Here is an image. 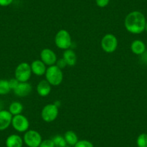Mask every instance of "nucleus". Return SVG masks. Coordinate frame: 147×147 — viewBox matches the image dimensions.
<instances>
[{
    "mask_svg": "<svg viewBox=\"0 0 147 147\" xmlns=\"http://www.w3.org/2000/svg\"><path fill=\"white\" fill-rule=\"evenodd\" d=\"M118 39L113 34H106L101 40L102 49L107 53H112L115 51L118 47Z\"/></svg>",
    "mask_w": 147,
    "mask_h": 147,
    "instance_id": "5",
    "label": "nucleus"
},
{
    "mask_svg": "<svg viewBox=\"0 0 147 147\" xmlns=\"http://www.w3.org/2000/svg\"><path fill=\"white\" fill-rule=\"evenodd\" d=\"M40 60L46 66H53L56 65L57 61V56L53 50L50 49H44L40 52Z\"/></svg>",
    "mask_w": 147,
    "mask_h": 147,
    "instance_id": "9",
    "label": "nucleus"
},
{
    "mask_svg": "<svg viewBox=\"0 0 147 147\" xmlns=\"http://www.w3.org/2000/svg\"><path fill=\"white\" fill-rule=\"evenodd\" d=\"M96 4L100 7H105L110 2V0H95Z\"/></svg>",
    "mask_w": 147,
    "mask_h": 147,
    "instance_id": "26",
    "label": "nucleus"
},
{
    "mask_svg": "<svg viewBox=\"0 0 147 147\" xmlns=\"http://www.w3.org/2000/svg\"><path fill=\"white\" fill-rule=\"evenodd\" d=\"M58 115H59V107H57L54 103L46 105L42 109L41 118L45 122H53L57 118Z\"/></svg>",
    "mask_w": 147,
    "mask_h": 147,
    "instance_id": "7",
    "label": "nucleus"
},
{
    "mask_svg": "<svg viewBox=\"0 0 147 147\" xmlns=\"http://www.w3.org/2000/svg\"><path fill=\"white\" fill-rule=\"evenodd\" d=\"M42 141L41 135L35 130H28L24 134L23 141L28 147H39Z\"/></svg>",
    "mask_w": 147,
    "mask_h": 147,
    "instance_id": "6",
    "label": "nucleus"
},
{
    "mask_svg": "<svg viewBox=\"0 0 147 147\" xmlns=\"http://www.w3.org/2000/svg\"><path fill=\"white\" fill-rule=\"evenodd\" d=\"M46 80L52 86H59L63 81V74L62 70L56 65L50 66L46 69Z\"/></svg>",
    "mask_w": 147,
    "mask_h": 147,
    "instance_id": "2",
    "label": "nucleus"
},
{
    "mask_svg": "<svg viewBox=\"0 0 147 147\" xmlns=\"http://www.w3.org/2000/svg\"><path fill=\"white\" fill-rule=\"evenodd\" d=\"M55 44L59 49L67 50L70 49L72 44L71 37L70 33L66 30H60L55 36Z\"/></svg>",
    "mask_w": 147,
    "mask_h": 147,
    "instance_id": "3",
    "label": "nucleus"
},
{
    "mask_svg": "<svg viewBox=\"0 0 147 147\" xmlns=\"http://www.w3.org/2000/svg\"><path fill=\"white\" fill-rule=\"evenodd\" d=\"M23 110V105L20 102H12L9 107V112L12 115V116L20 115L22 113Z\"/></svg>",
    "mask_w": 147,
    "mask_h": 147,
    "instance_id": "18",
    "label": "nucleus"
},
{
    "mask_svg": "<svg viewBox=\"0 0 147 147\" xmlns=\"http://www.w3.org/2000/svg\"><path fill=\"white\" fill-rule=\"evenodd\" d=\"M65 147H72V146H66Z\"/></svg>",
    "mask_w": 147,
    "mask_h": 147,
    "instance_id": "29",
    "label": "nucleus"
},
{
    "mask_svg": "<svg viewBox=\"0 0 147 147\" xmlns=\"http://www.w3.org/2000/svg\"><path fill=\"white\" fill-rule=\"evenodd\" d=\"M53 143H54L55 147H65L68 146L66 142L64 137L61 135H56L52 138Z\"/></svg>",
    "mask_w": 147,
    "mask_h": 147,
    "instance_id": "20",
    "label": "nucleus"
},
{
    "mask_svg": "<svg viewBox=\"0 0 147 147\" xmlns=\"http://www.w3.org/2000/svg\"><path fill=\"white\" fill-rule=\"evenodd\" d=\"M23 138L18 134H11L7 138L5 145L7 147H22Z\"/></svg>",
    "mask_w": 147,
    "mask_h": 147,
    "instance_id": "13",
    "label": "nucleus"
},
{
    "mask_svg": "<svg viewBox=\"0 0 147 147\" xmlns=\"http://www.w3.org/2000/svg\"><path fill=\"white\" fill-rule=\"evenodd\" d=\"M37 93L41 97H46L51 92V85L47 80H41L36 87Z\"/></svg>",
    "mask_w": 147,
    "mask_h": 147,
    "instance_id": "14",
    "label": "nucleus"
},
{
    "mask_svg": "<svg viewBox=\"0 0 147 147\" xmlns=\"http://www.w3.org/2000/svg\"><path fill=\"white\" fill-rule=\"evenodd\" d=\"M131 50L134 54L143 55L146 52V45L142 40H135L131 45Z\"/></svg>",
    "mask_w": 147,
    "mask_h": 147,
    "instance_id": "16",
    "label": "nucleus"
},
{
    "mask_svg": "<svg viewBox=\"0 0 147 147\" xmlns=\"http://www.w3.org/2000/svg\"><path fill=\"white\" fill-rule=\"evenodd\" d=\"M145 30L147 32V22H146V27H145Z\"/></svg>",
    "mask_w": 147,
    "mask_h": 147,
    "instance_id": "28",
    "label": "nucleus"
},
{
    "mask_svg": "<svg viewBox=\"0 0 147 147\" xmlns=\"http://www.w3.org/2000/svg\"><path fill=\"white\" fill-rule=\"evenodd\" d=\"M63 137H64L65 140H66V144H67V145L72 147L74 146V145H75L79 141V138L77 134L73 131H66L64 134Z\"/></svg>",
    "mask_w": 147,
    "mask_h": 147,
    "instance_id": "17",
    "label": "nucleus"
},
{
    "mask_svg": "<svg viewBox=\"0 0 147 147\" xmlns=\"http://www.w3.org/2000/svg\"><path fill=\"white\" fill-rule=\"evenodd\" d=\"M12 115L9 110H0V131H5L12 124Z\"/></svg>",
    "mask_w": 147,
    "mask_h": 147,
    "instance_id": "10",
    "label": "nucleus"
},
{
    "mask_svg": "<svg viewBox=\"0 0 147 147\" xmlns=\"http://www.w3.org/2000/svg\"><path fill=\"white\" fill-rule=\"evenodd\" d=\"M63 59L66 62L67 66H74L77 61V54H76V53L73 50L70 49L64 51L63 53Z\"/></svg>",
    "mask_w": 147,
    "mask_h": 147,
    "instance_id": "15",
    "label": "nucleus"
},
{
    "mask_svg": "<svg viewBox=\"0 0 147 147\" xmlns=\"http://www.w3.org/2000/svg\"><path fill=\"white\" fill-rule=\"evenodd\" d=\"M136 145L138 147H147V134H141L136 139Z\"/></svg>",
    "mask_w": 147,
    "mask_h": 147,
    "instance_id": "21",
    "label": "nucleus"
},
{
    "mask_svg": "<svg viewBox=\"0 0 147 147\" xmlns=\"http://www.w3.org/2000/svg\"><path fill=\"white\" fill-rule=\"evenodd\" d=\"M14 129L19 133H25L28 131L30 127V123L28 118L25 115L20 114V115H14L12 117V124Z\"/></svg>",
    "mask_w": 147,
    "mask_h": 147,
    "instance_id": "8",
    "label": "nucleus"
},
{
    "mask_svg": "<svg viewBox=\"0 0 147 147\" xmlns=\"http://www.w3.org/2000/svg\"><path fill=\"white\" fill-rule=\"evenodd\" d=\"M32 86L28 82H20L18 87L13 90L16 96L19 97H25L29 95L32 92Z\"/></svg>",
    "mask_w": 147,
    "mask_h": 147,
    "instance_id": "11",
    "label": "nucleus"
},
{
    "mask_svg": "<svg viewBox=\"0 0 147 147\" xmlns=\"http://www.w3.org/2000/svg\"><path fill=\"white\" fill-rule=\"evenodd\" d=\"M32 75L30 65L26 62H22L18 65L15 71V78L20 82H26Z\"/></svg>",
    "mask_w": 147,
    "mask_h": 147,
    "instance_id": "4",
    "label": "nucleus"
},
{
    "mask_svg": "<svg viewBox=\"0 0 147 147\" xmlns=\"http://www.w3.org/2000/svg\"><path fill=\"white\" fill-rule=\"evenodd\" d=\"M8 81H9V85L11 90H15V89L18 87V85L20 83V82L18 81L16 78H12L10 80H8Z\"/></svg>",
    "mask_w": 147,
    "mask_h": 147,
    "instance_id": "24",
    "label": "nucleus"
},
{
    "mask_svg": "<svg viewBox=\"0 0 147 147\" xmlns=\"http://www.w3.org/2000/svg\"><path fill=\"white\" fill-rule=\"evenodd\" d=\"M74 147H94V145L88 140H79Z\"/></svg>",
    "mask_w": 147,
    "mask_h": 147,
    "instance_id": "22",
    "label": "nucleus"
},
{
    "mask_svg": "<svg viewBox=\"0 0 147 147\" xmlns=\"http://www.w3.org/2000/svg\"><path fill=\"white\" fill-rule=\"evenodd\" d=\"M146 20L142 12L133 11L127 15L124 21L126 30L132 34H141L145 30Z\"/></svg>",
    "mask_w": 147,
    "mask_h": 147,
    "instance_id": "1",
    "label": "nucleus"
},
{
    "mask_svg": "<svg viewBox=\"0 0 147 147\" xmlns=\"http://www.w3.org/2000/svg\"><path fill=\"white\" fill-rule=\"evenodd\" d=\"M39 147H55V145L52 139H45L42 141Z\"/></svg>",
    "mask_w": 147,
    "mask_h": 147,
    "instance_id": "23",
    "label": "nucleus"
},
{
    "mask_svg": "<svg viewBox=\"0 0 147 147\" xmlns=\"http://www.w3.org/2000/svg\"><path fill=\"white\" fill-rule=\"evenodd\" d=\"M13 0H0V6L7 7L12 3Z\"/></svg>",
    "mask_w": 147,
    "mask_h": 147,
    "instance_id": "27",
    "label": "nucleus"
},
{
    "mask_svg": "<svg viewBox=\"0 0 147 147\" xmlns=\"http://www.w3.org/2000/svg\"><path fill=\"white\" fill-rule=\"evenodd\" d=\"M30 67L32 73L34 74L35 75L38 76V77L45 75L46 69H47L46 65L41 60H39V59L33 61L31 63Z\"/></svg>",
    "mask_w": 147,
    "mask_h": 147,
    "instance_id": "12",
    "label": "nucleus"
},
{
    "mask_svg": "<svg viewBox=\"0 0 147 147\" xmlns=\"http://www.w3.org/2000/svg\"><path fill=\"white\" fill-rule=\"evenodd\" d=\"M56 65L59 68V69H61L62 70V69H64V68L67 66V63H66V62L65 61L64 59L62 58V59H59V60H57V61H56Z\"/></svg>",
    "mask_w": 147,
    "mask_h": 147,
    "instance_id": "25",
    "label": "nucleus"
},
{
    "mask_svg": "<svg viewBox=\"0 0 147 147\" xmlns=\"http://www.w3.org/2000/svg\"><path fill=\"white\" fill-rule=\"evenodd\" d=\"M11 89L9 85V81L7 80H0V95H5L9 93Z\"/></svg>",
    "mask_w": 147,
    "mask_h": 147,
    "instance_id": "19",
    "label": "nucleus"
}]
</instances>
